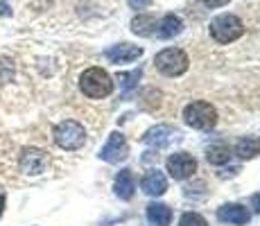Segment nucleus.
Wrapping results in <instances>:
<instances>
[{
  "label": "nucleus",
  "instance_id": "1",
  "mask_svg": "<svg viewBox=\"0 0 260 226\" xmlns=\"http://www.w3.org/2000/svg\"><path fill=\"white\" fill-rule=\"evenodd\" d=\"M79 88H82V93L88 95V98L100 100V98H107L113 90V82L107 70L88 68V70H84L82 77H79Z\"/></svg>",
  "mask_w": 260,
  "mask_h": 226
},
{
  "label": "nucleus",
  "instance_id": "2",
  "mask_svg": "<svg viewBox=\"0 0 260 226\" xmlns=\"http://www.w3.org/2000/svg\"><path fill=\"white\" fill-rule=\"evenodd\" d=\"M52 136H54V143L61 149H66V152H75V149H79L86 143V129L79 122H75V120H63V122H59L57 127H54Z\"/></svg>",
  "mask_w": 260,
  "mask_h": 226
},
{
  "label": "nucleus",
  "instance_id": "3",
  "mask_svg": "<svg viewBox=\"0 0 260 226\" xmlns=\"http://www.w3.org/2000/svg\"><path fill=\"white\" fill-rule=\"evenodd\" d=\"M244 34V25L233 14H222L211 21V37L217 43H233Z\"/></svg>",
  "mask_w": 260,
  "mask_h": 226
},
{
  "label": "nucleus",
  "instance_id": "4",
  "mask_svg": "<svg viewBox=\"0 0 260 226\" xmlns=\"http://www.w3.org/2000/svg\"><path fill=\"white\" fill-rule=\"evenodd\" d=\"M154 63H156V68L161 70L163 75H168V77H179V75H183L188 70L190 61H188V54L183 52V50L166 48V50H161V52L156 54Z\"/></svg>",
  "mask_w": 260,
  "mask_h": 226
},
{
  "label": "nucleus",
  "instance_id": "5",
  "mask_svg": "<svg viewBox=\"0 0 260 226\" xmlns=\"http://www.w3.org/2000/svg\"><path fill=\"white\" fill-rule=\"evenodd\" d=\"M183 118L192 129H211L217 122V113L208 102H192L183 109Z\"/></svg>",
  "mask_w": 260,
  "mask_h": 226
},
{
  "label": "nucleus",
  "instance_id": "6",
  "mask_svg": "<svg viewBox=\"0 0 260 226\" xmlns=\"http://www.w3.org/2000/svg\"><path fill=\"white\" fill-rule=\"evenodd\" d=\"M48 168V156L43 149L39 147H25L21 152V170L29 177H37V174L46 172Z\"/></svg>",
  "mask_w": 260,
  "mask_h": 226
},
{
  "label": "nucleus",
  "instance_id": "7",
  "mask_svg": "<svg viewBox=\"0 0 260 226\" xmlns=\"http://www.w3.org/2000/svg\"><path fill=\"white\" fill-rule=\"evenodd\" d=\"M166 165H168V172L172 174L177 181H183V179L192 177V172L197 170V160L190 156V154H186V152L172 154V156L168 158Z\"/></svg>",
  "mask_w": 260,
  "mask_h": 226
},
{
  "label": "nucleus",
  "instance_id": "8",
  "mask_svg": "<svg viewBox=\"0 0 260 226\" xmlns=\"http://www.w3.org/2000/svg\"><path fill=\"white\" fill-rule=\"evenodd\" d=\"M127 140H124V136L120 132H113L111 136L107 138V143H104V147L100 149V158L107 160V163H118V160L127 158Z\"/></svg>",
  "mask_w": 260,
  "mask_h": 226
},
{
  "label": "nucleus",
  "instance_id": "9",
  "mask_svg": "<svg viewBox=\"0 0 260 226\" xmlns=\"http://www.w3.org/2000/svg\"><path fill=\"white\" fill-rule=\"evenodd\" d=\"M104 57L109 59L111 63H132L136 59L143 57V48L138 45H132V43H120V45H113L104 52Z\"/></svg>",
  "mask_w": 260,
  "mask_h": 226
},
{
  "label": "nucleus",
  "instance_id": "10",
  "mask_svg": "<svg viewBox=\"0 0 260 226\" xmlns=\"http://www.w3.org/2000/svg\"><path fill=\"white\" fill-rule=\"evenodd\" d=\"M217 219L222 224H236V226H242L249 222V210L240 204H226L217 210Z\"/></svg>",
  "mask_w": 260,
  "mask_h": 226
},
{
  "label": "nucleus",
  "instance_id": "11",
  "mask_svg": "<svg viewBox=\"0 0 260 226\" xmlns=\"http://www.w3.org/2000/svg\"><path fill=\"white\" fill-rule=\"evenodd\" d=\"M141 188L145 195H149V197H161L163 192L168 190V179L163 172H158V170H152V172H147L141 181Z\"/></svg>",
  "mask_w": 260,
  "mask_h": 226
},
{
  "label": "nucleus",
  "instance_id": "12",
  "mask_svg": "<svg viewBox=\"0 0 260 226\" xmlns=\"http://www.w3.org/2000/svg\"><path fill=\"white\" fill-rule=\"evenodd\" d=\"M183 32V21L177 16V14H166L161 18V23L156 25V34L158 39H174Z\"/></svg>",
  "mask_w": 260,
  "mask_h": 226
},
{
  "label": "nucleus",
  "instance_id": "13",
  "mask_svg": "<svg viewBox=\"0 0 260 226\" xmlns=\"http://www.w3.org/2000/svg\"><path fill=\"white\" fill-rule=\"evenodd\" d=\"M134 190H136V179H134L132 170H120L116 177V195L127 202L134 197Z\"/></svg>",
  "mask_w": 260,
  "mask_h": 226
},
{
  "label": "nucleus",
  "instance_id": "14",
  "mask_svg": "<svg viewBox=\"0 0 260 226\" xmlns=\"http://www.w3.org/2000/svg\"><path fill=\"white\" fill-rule=\"evenodd\" d=\"M172 136H174L172 127H168V124H158V127H152L147 134L143 136V143L145 145H154V147H163Z\"/></svg>",
  "mask_w": 260,
  "mask_h": 226
},
{
  "label": "nucleus",
  "instance_id": "15",
  "mask_svg": "<svg viewBox=\"0 0 260 226\" xmlns=\"http://www.w3.org/2000/svg\"><path fill=\"white\" fill-rule=\"evenodd\" d=\"M147 219L154 226H170V222H172V210H170L166 204L154 202L147 206Z\"/></svg>",
  "mask_w": 260,
  "mask_h": 226
},
{
  "label": "nucleus",
  "instance_id": "16",
  "mask_svg": "<svg viewBox=\"0 0 260 226\" xmlns=\"http://www.w3.org/2000/svg\"><path fill=\"white\" fill-rule=\"evenodd\" d=\"M132 32L138 37H152L156 32V18L149 16V14H138L132 21Z\"/></svg>",
  "mask_w": 260,
  "mask_h": 226
},
{
  "label": "nucleus",
  "instance_id": "17",
  "mask_svg": "<svg viewBox=\"0 0 260 226\" xmlns=\"http://www.w3.org/2000/svg\"><path fill=\"white\" fill-rule=\"evenodd\" d=\"M236 154L240 158H256L260 154V140L258 138H242V140H238Z\"/></svg>",
  "mask_w": 260,
  "mask_h": 226
},
{
  "label": "nucleus",
  "instance_id": "18",
  "mask_svg": "<svg viewBox=\"0 0 260 226\" xmlns=\"http://www.w3.org/2000/svg\"><path fill=\"white\" fill-rule=\"evenodd\" d=\"M206 158H208V163H213V165H224L231 158V149H229L226 145H213V147H208Z\"/></svg>",
  "mask_w": 260,
  "mask_h": 226
},
{
  "label": "nucleus",
  "instance_id": "19",
  "mask_svg": "<svg viewBox=\"0 0 260 226\" xmlns=\"http://www.w3.org/2000/svg\"><path fill=\"white\" fill-rule=\"evenodd\" d=\"M141 73H143L141 68H138V70H132V73H118V84H120V88H122L124 95H129L134 88L138 86Z\"/></svg>",
  "mask_w": 260,
  "mask_h": 226
},
{
  "label": "nucleus",
  "instance_id": "20",
  "mask_svg": "<svg viewBox=\"0 0 260 226\" xmlns=\"http://www.w3.org/2000/svg\"><path fill=\"white\" fill-rule=\"evenodd\" d=\"M179 226H208L206 219L197 213H183L181 219H179Z\"/></svg>",
  "mask_w": 260,
  "mask_h": 226
},
{
  "label": "nucleus",
  "instance_id": "21",
  "mask_svg": "<svg viewBox=\"0 0 260 226\" xmlns=\"http://www.w3.org/2000/svg\"><path fill=\"white\" fill-rule=\"evenodd\" d=\"M14 77V61L12 59H0V79L3 82H9Z\"/></svg>",
  "mask_w": 260,
  "mask_h": 226
},
{
  "label": "nucleus",
  "instance_id": "22",
  "mask_svg": "<svg viewBox=\"0 0 260 226\" xmlns=\"http://www.w3.org/2000/svg\"><path fill=\"white\" fill-rule=\"evenodd\" d=\"M149 3H152V0H129V7L132 9H145Z\"/></svg>",
  "mask_w": 260,
  "mask_h": 226
},
{
  "label": "nucleus",
  "instance_id": "23",
  "mask_svg": "<svg viewBox=\"0 0 260 226\" xmlns=\"http://www.w3.org/2000/svg\"><path fill=\"white\" fill-rule=\"evenodd\" d=\"M229 0H204V5L206 7H222V5H226Z\"/></svg>",
  "mask_w": 260,
  "mask_h": 226
},
{
  "label": "nucleus",
  "instance_id": "24",
  "mask_svg": "<svg viewBox=\"0 0 260 226\" xmlns=\"http://www.w3.org/2000/svg\"><path fill=\"white\" fill-rule=\"evenodd\" d=\"M251 208L256 210V213H260V195H253L251 197Z\"/></svg>",
  "mask_w": 260,
  "mask_h": 226
},
{
  "label": "nucleus",
  "instance_id": "25",
  "mask_svg": "<svg viewBox=\"0 0 260 226\" xmlns=\"http://www.w3.org/2000/svg\"><path fill=\"white\" fill-rule=\"evenodd\" d=\"M5 204H7V197H5V192L0 190V217H3V213H5Z\"/></svg>",
  "mask_w": 260,
  "mask_h": 226
}]
</instances>
